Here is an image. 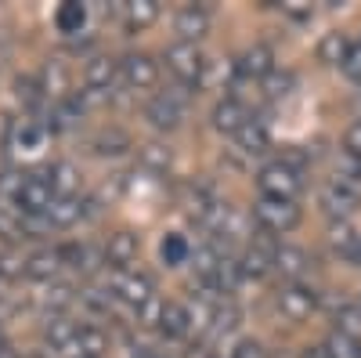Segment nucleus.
<instances>
[{"mask_svg": "<svg viewBox=\"0 0 361 358\" xmlns=\"http://www.w3.org/2000/svg\"><path fill=\"white\" fill-rule=\"evenodd\" d=\"M300 358H329V351H325V344H318V347H304Z\"/></svg>", "mask_w": 361, "mask_h": 358, "instance_id": "nucleus-46", "label": "nucleus"}, {"mask_svg": "<svg viewBox=\"0 0 361 358\" xmlns=\"http://www.w3.org/2000/svg\"><path fill=\"white\" fill-rule=\"evenodd\" d=\"M0 257H4V253H0Z\"/></svg>", "mask_w": 361, "mask_h": 358, "instance_id": "nucleus-51", "label": "nucleus"}, {"mask_svg": "<svg viewBox=\"0 0 361 358\" xmlns=\"http://www.w3.org/2000/svg\"><path fill=\"white\" fill-rule=\"evenodd\" d=\"M47 174H51L54 196H62V199H76L80 196V170L73 163H54Z\"/></svg>", "mask_w": 361, "mask_h": 358, "instance_id": "nucleus-30", "label": "nucleus"}, {"mask_svg": "<svg viewBox=\"0 0 361 358\" xmlns=\"http://www.w3.org/2000/svg\"><path fill=\"white\" fill-rule=\"evenodd\" d=\"M235 141H238V148H243L246 156H264L267 148H271V131H267L264 119H257V116H253L250 124L235 134Z\"/></svg>", "mask_w": 361, "mask_h": 358, "instance_id": "nucleus-24", "label": "nucleus"}, {"mask_svg": "<svg viewBox=\"0 0 361 358\" xmlns=\"http://www.w3.org/2000/svg\"><path fill=\"white\" fill-rule=\"evenodd\" d=\"M119 76H123L127 87H134V91H148V87L159 83V62L145 51H130V54L119 58Z\"/></svg>", "mask_w": 361, "mask_h": 358, "instance_id": "nucleus-9", "label": "nucleus"}, {"mask_svg": "<svg viewBox=\"0 0 361 358\" xmlns=\"http://www.w3.org/2000/svg\"><path fill=\"white\" fill-rule=\"evenodd\" d=\"M163 62H166V73L180 83V87H188V91H195V87L206 80V69L209 62L202 58L199 44H185V40H177L163 51Z\"/></svg>", "mask_w": 361, "mask_h": 358, "instance_id": "nucleus-1", "label": "nucleus"}, {"mask_svg": "<svg viewBox=\"0 0 361 358\" xmlns=\"http://www.w3.org/2000/svg\"><path fill=\"white\" fill-rule=\"evenodd\" d=\"M209 25H214V15H209L206 4H185L177 11V18H173V29H177V37L185 44H199L209 33Z\"/></svg>", "mask_w": 361, "mask_h": 358, "instance_id": "nucleus-12", "label": "nucleus"}, {"mask_svg": "<svg viewBox=\"0 0 361 358\" xmlns=\"http://www.w3.org/2000/svg\"><path fill=\"white\" fill-rule=\"evenodd\" d=\"M51 199H54L51 174H47V170L25 174V177H22V189H18V199H15V210H18V214H47Z\"/></svg>", "mask_w": 361, "mask_h": 358, "instance_id": "nucleus-8", "label": "nucleus"}, {"mask_svg": "<svg viewBox=\"0 0 361 358\" xmlns=\"http://www.w3.org/2000/svg\"><path fill=\"white\" fill-rule=\"evenodd\" d=\"M62 246H54V250H37V253H29L25 257V279H37V282H51L58 272H62Z\"/></svg>", "mask_w": 361, "mask_h": 358, "instance_id": "nucleus-18", "label": "nucleus"}, {"mask_svg": "<svg viewBox=\"0 0 361 358\" xmlns=\"http://www.w3.org/2000/svg\"><path fill=\"white\" fill-rule=\"evenodd\" d=\"M231 358H267V351H264L260 340H238L235 351H231Z\"/></svg>", "mask_w": 361, "mask_h": 358, "instance_id": "nucleus-42", "label": "nucleus"}, {"mask_svg": "<svg viewBox=\"0 0 361 358\" xmlns=\"http://www.w3.org/2000/svg\"><path fill=\"white\" fill-rule=\"evenodd\" d=\"M343 73L361 87V40H354V47H350V54H347V62H343Z\"/></svg>", "mask_w": 361, "mask_h": 358, "instance_id": "nucleus-41", "label": "nucleus"}, {"mask_svg": "<svg viewBox=\"0 0 361 358\" xmlns=\"http://www.w3.org/2000/svg\"><path fill=\"white\" fill-rule=\"evenodd\" d=\"M109 351V337L98 326H80V333L73 337V344L58 354V358H102Z\"/></svg>", "mask_w": 361, "mask_h": 358, "instance_id": "nucleus-16", "label": "nucleus"}, {"mask_svg": "<svg viewBox=\"0 0 361 358\" xmlns=\"http://www.w3.org/2000/svg\"><path fill=\"white\" fill-rule=\"evenodd\" d=\"M80 116H83V109H80L76 95L54 102V109H51V131H69V127H76Z\"/></svg>", "mask_w": 361, "mask_h": 358, "instance_id": "nucleus-32", "label": "nucleus"}, {"mask_svg": "<svg viewBox=\"0 0 361 358\" xmlns=\"http://www.w3.org/2000/svg\"><path fill=\"white\" fill-rule=\"evenodd\" d=\"M318 206L333 217V221H350V214L361 206V189L354 185H343L336 177H329V181L318 185Z\"/></svg>", "mask_w": 361, "mask_h": 358, "instance_id": "nucleus-5", "label": "nucleus"}, {"mask_svg": "<svg viewBox=\"0 0 361 358\" xmlns=\"http://www.w3.org/2000/svg\"><path fill=\"white\" fill-rule=\"evenodd\" d=\"M350 47H354V40L343 33V29H329V33L318 40V51H314V54H318V62H322V66H329V69H343Z\"/></svg>", "mask_w": 361, "mask_h": 358, "instance_id": "nucleus-17", "label": "nucleus"}, {"mask_svg": "<svg viewBox=\"0 0 361 358\" xmlns=\"http://www.w3.org/2000/svg\"><path fill=\"white\" fill-rule=\"evenodd\" d=\"M282 11H286V15H293L296 22H307V18L314 15V8H311V4H304V0H289V4H282Z\"/></svg>", "mask_w": 361, "mask_h": 358, "instance_id": "nucleus-44", "label": "nucleus"}, {"mask_svg": "<svg viewBox=\"0 0 361 358\" xmlns=\"http://www.w3.org/2000/svg\"><path fill=\"white\" fill-rule=\"evenodd\" d=\"M0 239H8V243H22V239H25L22 214L11 210V206H0Z\"/></svg>", "mask_w": 361, "mask_h": 358, "instance_id": "nucleus-38", "label": "nucleus"}, {"mask_svg": "<svg viewBox=\"0 0 361 358\" xmlns=\"http://www.w3.org/2000/svg\"><path fill=\"white\" fill-rule=\"evenodd\" d=\"M44 134H47V127H40L37 119H15V127H11V145L22 148V153H37V148L44 145Z\"/></svg>", "mask_w": 361, "mask_h": 358, "instance_id": "nucleus-29", "label": "nucleus"}, {"mask_svg": "<svg viewBox=\"0 0 361 358\" xmlns=\"http://www.w3.org/2000/svg\"><path fill=\"white\" fill-rule=\"evenodd\" d=\"M217 235H224V239H246V235H253V232H250V217H246L243 210H235V206H231Z\"/></svg>", "mask_w": 361, "mask_h": 358, "instance_id": "nucleus-39", "label": "nucleus"}, {"mask_svg": "<svg viewBox=\"0 0 361 358\" xmlns=\"http://www.w3.org/2000/svg\"><path fill=\"white\" fill-rule=\"evenodd\" d=\"M141 253V243H137V235L127 232V228H119L109 235V243H105V264H112L116 272H127V268L137 261Z\"/></svg>", "mask_w": 361, "mask_h": 358, "instance_id": "nucleus-13", "label": "nucleus"}, {"mask_svg": "<svg viewBox=\"0 0 361 358\" xmlns=\"http://www.w3.org/2000/svg\"><path fill=\"white\" fill-rule=\"evenodd\" d=\"M325 243H329V250H333L336 257H350V261H354V253H357V246H361V235H357V228H354L350 221H329Z\"/></svg>", "mask_w": 361, "mask_h": 358, "instance_id": "nucleus-21", "label": "nucleus"}, {"mask_svg": "<svg viewBox=\"0 0 361 358\" xmlns=\"http://www.w3.org/2000/svg\"><path fill=\"white\" fill-rule=\"evenodd\" d=\"M350 109H354V124H361V91L354 95V102H350Z\"/></svg>", "mask_w": 361, "mask_h": 358, "instance_id": "nucleus-47", "label": "nucleus"}, {"mask_svg": "<svg viewBox=\"0 0 361 358\" xmlns=\"http://www.w3.org/2000/svg\"><path fill=\"white\" fill-rule=\"evenodd\" d=\"M90 210H87V203L76 196V199H62V196H54L51 199V206H47V221H51V228H73L80 217H87Z\"/></svg>", "mask_w": 361, "mask_h": 358, "instance_id": "nucleus-22", "label": "nucleus"}, {"mask_svg": "<svg viewBox=\"0 0 361 358\" xmlns=\"http://www.w3.org/2000/svg\"><path fill=\"white\" fill-rule=\"evenodd\" d=\"M343 153H350V156L361 160V124H350V127H347V134H343Z\"/></svg>", "mask_w": 361, "mask_h": 358, "instance_id": "nucleus-43", "label": "nucleus"}, {"mask_svg": "<svg viewBox=\"0 0 361 358\" xmlns=\"http://www.w3.org/2000/svg\"><path fill=\"white\" fill-rule=\"evenodd\" d=\"M257 189H260L264 199H293L296 203V196L304 192V174H296V170H289V167H282L275 160V163L260 167Z\"/></svg>", "mask_w": 361, "mask_h": 358, "instance_id": "nucleus-4", "label": "nucleus"}, {"mask_svg": "<svg viewBox=\"0 0 361 358\" xmlns=\"http://www.w3.org/2000/svg\"><path fill=\"white\" fill-rule=\"evenodd\" d=\"M54 25H58V33H80V29L87 25V8L76 4V0H69V4H62L54 11Z\"/></svg>", "mask_w": 361, "mask_h": 358, "instance_id": "nucleus-31", "label": "nucleus"}, {"mask_svg": "<svg viewBox=\"0 0 361 358\" xmlns=\"http://www.w3.org/2000/svg\"><path fill=\"white\" fill-rule=\"evenodd\" d=\"M159 333H163L166 340H185V337H192V311H188V304L166 301L163 318H159Z\"/></svg>", "mask_w": 361, "mask_h": 358, "instance_id": "nucleus-20", "label": "nucleus"}, {"mask_svg": "<svg viewBox=\"0 0 361 358\" xmlns=\"http://www.w3.org/2000/svg\"><path fill=\"white\" fill-rule=\"evenodd\" d=\"M90 148H94L98 156H119L130 148V138L123 131H102L98 138H90Z\"/></svg>", "mask_w": 361, "mask_h": 358, "instance_id": "nucleus-35", "label": "nucleus"}, {"mask_svg": "<svg viewBox=\"0 0 361 358\" xmlns=\"http://www.w3.org/2000/svg\"><path fill=\"white\" fill-rule=\"evenodd\" d=\"M275 73V51L267 44H253L235 58V76L238 80H267Z\"/></svg>", "mask_w": 361, "mask_h": 358, "instance_id": "nucleus-11", "label": "nucleus"}, {"mask_svg": "<svg viewBox=\"0 0 361 358\" xmlns=\"http://www.w3.org/2000/svg\"><path fill=\"white\" fill-rule=\"evenodd\" d=\"M354 308H357V311H361V293H357V301H354Z\"/></svg>", "mask_w": 361, "mask_h": 358, "instance_id": "nucleus-50", "label": "nucleus"}, {"mask_svg": "<svg viewBox=\"0 0 361 358\" xmlns=\"http://www.w3.org/2000/svg\"><path fill=\"white\" fill-rule=\"evenodd\" d=\"M163 308H166V301H163V297L156 293V297H152V301H148V304H141V308H137V322H141V326H148V330H159Z\"/></svg>", "mask_w": 361, "mask_h": 358, "instance_id": "nucleus-40", "label": "nucleus"}, {"mask_svg": "<svg viewBox=\"0 0 361 358\" xmlns=\"http://www.w3.org/2000/svg\"><path fill=\"white\" fill-rule=\"evenodd\" d=\"M253 217H257V225H260V232H271V235H286V232H293L296 225H300V206L293 203V199H257L253 203Z\"/></svg>", "mask_w": 361, "mask_h": 358, "instance_id": "nucleus-3", "label": "nucleus"}, {"mask_svg": "<svg viewBox=\"0 0 361 358\" xmlns=\"http://www.w3.org/2000/svg\"><path fill=\"white\" fill-rule=\"evenodd\" d=\"M119 11H123V25L130 29V33H141V29H148L159 18V4H156V0H127Z\"/></svg>", "mask_w": 361, "mask_h": 358, "instance_id": "nucleus-26", "label": "nucleus"}, {"mask_svg": "<svg viewBox=\"0 0 361 358\" xmlns=\"http://www.w3.org/2000/svg\"><path fill=\"white\" fill-rule=\"evenodd\" d=\"M260 87H264V98H271V102H282V98H289V95H293L296 76H293L289 69H275L267 80H260Z\"/></svg>", "mask_w": 361, "mask_h": 358, "instance_id": "nucleus-34", "label": "nucleus"}, {"mask_svg": "<svg viewBox=\"0 0 361 358\" xmlns=\"http://www.w3.org/2000/svg\"><path fill=\"white\" fill-rule=\"evenodd\" d=\"M318 308V290L304 286V282H293L279 293V311L289 318V322H304L311 318V311Z\"/></svg>", "mask_w": 361, "mask_h": 358, "instance_id": "nucleus-10", "label": "nucleus"}, {"mask_svg": "<svg viewBox=\"0 0 361 358\" xmlns=\"http://www.w3.org/2000/svg\"><path fill=\"white\" fill-rule=\"evenodd\" d=\"M137 160H141V167H145V170H152V174H166V170L173 167V148H170V145H163V141H145V145L137 148Z\"/></svg>", "mask_w": 361, "mask_h": 358, "instance_id": "nucleus-27", "label": "nucleus"}, {"mask_svg": "<svg viewBox=\"0 0 361 358\" xmlns=\"http://www.w3.org/2000/svg\"><path fill=\"white\" fill-rule=\"evenodd\" d=\"M159 257H163L166 268H180V264L192 261V243L180 232H166L163 243H159Z\"/></svg>", "mask_w": 361, "mask_h": 358, "instance_id": "nucleus-28", "label": "nucleus"}, {"mask_svg": "<svg viewBox=\"0 0 361 358\" xmlns=\"http://www.w3.org/2000/svg\"><path fill=\"white\" fill-rule=\"evenodd\" d=\"M354 264H357V268H361V246H357V253H354Z\"/></svg>", "mask_w": 361, "mask_h": 358, "instance_id": "nucleus-49", "label": "nucleus"}, {"mask_svg": "<svg viewBox=\"0 0 361 358\" xmlns=\"http://www.w3.org/2000/svg\"><path fill=\"white\" fill-rule=\"evenodd\" d=\"M325 351H329V358H361V340H354V337H343V333H329V340H325Z\"/></svg>", "mask_w": 361, "mask_h": 358, "instance_id": "nucleus-36", "label": "nucleus"}, {"mask_svg": "<svg viewBox=\"0 0 361 358\" xmlns=\"http://www.w3.org/2000/svg\"><path fill=\"white\" fill-rule=\"evenodd\" d=\"M253 119V112L246 109V102L243 98H221L217 105H214V131H221V134H238L246 124Z\"/></svg>", "mask_w": 361, "mask_h": 358, "instance_id": "nucleus-14", "label": "nucleus"}, {"mask_svg": "<svg viewBox=\"0 0 361 358\" xmlns=\"http://www.w3.org/2000/svg\"><path fill=\"white\" fill-rule=\"evenodd\" d=\"M40 91H44L47 98H54V102L69 98V95H66V91H69V69H66L62 58H51V62L44 66V73H40Z\"/></svg>", "mask_w": 361, "mask_h": 358, "instance_id": "nucleus-25", "label": "nucleus"}, {"mask_svg": "<svg viewBox=\"0 0 361 358\" xmlns=\"http://www.w3.org/2000/svg\"><path fill=\"white\" fill-rule=\"evenodd\" d=\"M76 333H80V326H76L69 315H47V322H44V344L51 347L54 358L73 344Z\"/></svg>", "mask_w": 361, "mask_h": 358, "instance_id": "nucleus-19", "label": "nucleus"}, {"mask_svg": "<svg viewBox=\"0 0 361 358\" xmlns=\"http://www.w3.org/2000/svg\"><path fill=\"white\" fill-rule=\"evenodd\" d=\"M267 358H300L296 351H275V354H267Z\"/></svg>", "mask_w": 361, "mask_h": 358, "instance_id": "nucleus-48", "label": "nucleus"}, {"mask_svg": "<svg viewBox=\"0 0 361 358\" xmlns=\"http://www.w3.org/2000/svg\"><path fill=\"white\" fill-rule=\"evenodd\" d=\"M188 98H192V91L177 83V87H170V91H163V95H156L152 102L145 105V119H148V124H152L156 131H177L180 119H185Z\"/></svg>", "mask_w": 361, "mask_h": 358, "instance_id": "nucleus-2", "label": "nucleus"}, {"mask_svg": "<svg viewBox=\"0 0 361 358\" xmlns=\"http://www.w3.org/2000/svg\"><path fill=\"white\" fill-rule=\"evenodd\" d=\"M279 163L289 167V170H296V174H304L311 167V148H304V145H282Z\"/></svg>", "mask_w": 361, "mask_h": 358, "instance_id": "nucleus-37", "label": "nucleus"}, {"mask_svg": "<svg viewBox=\"0 0 361 358\" xmlns=\"http://www.w3.org/2000/svg\"><path fill=\"white\" fill-rule=\"evenodd\" d=\"M109 293H112V297H119L123 304H130V308L137 311L141 304H148V301L156 297V282H152V275L134 272V268H127V272H116V268H112Z\"/></svg>", "mask_w": 361, "mask_h": 358, "instance_id": "nucleus-6", "label": "nucleus"}, {"mask_svg": "<svg viewBox=\"0 0 361 358\" xmlns=\"http://www.w3.org/2000/svg\"><path fill=\"white\" fill-rule=\"evenodd\" d=\"M275 272H279L282 279H289V286H293V282H304V275L311 272V253H307L304 246L282 243L279 253H275Z\"/></svg>", "mask_w": 361, "mask_h": 358, "instance_id": "nucleus-15", "label": "nucleus"}, {"mask_svg": "<svg viewBox=\"0 0 361 358\" xmlns=\"http://www.w3.org/2000/svg\"><path fill=\"white\" fill-rule=\"evenodd\" d=\"M192 358H231V351L224 354L221 347H214V344H209V340H199V347L192 351Z\"/></svg>", "mask_w": 361, "mask_h": 358, "instance_id": "nucleus-45", "label": "nucleus"}, {"mask_svg": "<svg viewBox=\"0 0 361 358\" xmlns=\"http://www.w3.org/2000/svg\"><path fill=\"white\" fill-rule=\"evenodd\" d=\"M116 76H119V62L109 54H94L83 69V80L87 87H98V91H112L116 87Z\"/></svg>", "mask_w": 361, "mask_h": 358, "instance_id": "nucleus-23", "label": "nucleus"}, {"mask_svg": "<svg viewBox=\"0 0 361 358\" xmlns=\"http://www.w3.org/2000/svg\"><path fill=\"white\" fill-rule=\"evenodd\" d=\"M282 243H275V235L271 232H260L253 243L243 250V257H238V264H243V275L246 279H264L275 272V253H279Z\"/></svg>", "mask_w": 361, "mask_h": 358, "instance_id": "nucleus-7", "label": "nucleus"}, {"mask_svg": "<svg viewBox=\"0 0 361 358\" xmlns=\"http://www.w3.org/2000/svg\"><path fill=\"white\" fill-rule=\"evenodd\" d=\"M333 322H336V326H333L336 333L361 340V311H357L354 304H343V301H340V304L333 308Z\"/></svg>", "mask_w": 361, "mask_h": 358, "instance_id": "nucleus-33", "label": "nucleus"}]
</instances>
